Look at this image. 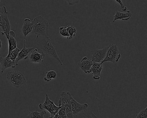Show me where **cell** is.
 <instances>
[{"label":"cell","mask_w":147,"mask_h":118,"mask_svg":"<svg viewBox=\"0 0 147 118\" xmlns=\"http://www.w3.org/2000/svg\"><path fill=\"white\" fill-rule=\"evenodd\" d=\"M37 45L39 49L45 55L51 56L56 59L62 65H63L62 62L59 58L55 46L49 37L40 36L37 39Z\"/></svg>","instance_id":"cell-1"},{"label":"cell","mask_w":147,"mask_h":118,"mask_svg":"<svg viewBox=\"0 0 147 118\" xmlns=\"http://www.w3.org/2000/svg\"><path fill=\"white\" fill-rule=\"evenodd\" d=\"M32 21L33 27L32 33L36 35V39L40 36L49 37V25L44 18L41 16H37Z\"/></svg>","instance_id":"cell-2"},{"label":"cell","mask_w":147,"mask_h":118,"mask_svg":"<svg viewBox=\"0 0 147 118\" xmlns=\"http://www.w3.org/2000/svg\"><path fill=\"white\" fill-rule=\"evenodd\" d=\"M7 79L14 87H19L26 82V79L23 73L18 71H10L7 73Z\"/></svg>","instance_id":"cell-3"},{"label":"cell","mask_w":147,"mask_h":118,"mask_svg":"<svg viewBox=\"0 0 147 118\" xmlns=\"http://www.w3.org/2000/svg\"><path fill=\"white\" fill-rule=\"evenodd\" d=\"M71 94L69 92L63 91L61 94V97L59 101V106H63L65 109L66 115L68 118H75L72 113L70 102V97Z\"/></svg>","instance_id":"cell-4"},{"label":"cell","mask_w":147,"mask_h":118,"mask_svg":"<svg viewBox=\"0 0 147 118\" xmlns=\"http://www.w3.org/2000/svg\"><path fill=\"white\" fill-rule=\"evenodd\" d=\"M121 56V54L119 53L117 45L110 44L108 46L105 58L101 63L103 64L107 62H110L115 63L119 62Z\"/></svg>","instance_id":"cell-5"},{"label":"cell","mask_w":147,"mask_h":118,"mask_svg":"<svg viewBox=\"0 0 147 118\" xmlns=\"http://www.w3.org/2000/svg\"><path fill=\"white\" fill-rule=\"evenodd\" d=\"M39 108L40 109H45L47 110L51 114V117H53L57 113L61 107L57 106L54 102L50 99L48 94H46V99L44 103H40Z\"/></svg>","instance_id":"cell-6"},{"label":"cell","mask_w":147,"mask_h":118,"mask_svg":"<svg viewBox=\"0 0 147 118\" xmlns=\"http://www.w3.org/2000/svg\"><path fill=\"white\" fill-rule=\"evenodd\" d=\"M108 49V46H107L102 49H97L92 51L91 61L93 62H102L105 58Z\"/></svg>","instance_id":"cell-7"},{"label":"cell","mask_w":147,"mask_h":118,"mask_svg":"<svg viewBox=\"0 0 147 118\" xmlns=\"http://www.w3.org/2000/svg\"><path fill=\"white\" fill-rule=\"evenodd\" d=\"M70 102L71 105V109L72 113L74 116L78 114L79 113L86 110L88 107V104L85 103L84 104H81L75 100L72 95L70 97Z\"/></svg>","instance_id":"cell-8"},{"label":"cell","mask_w":147,"mask_h":118,"mask_svg":"<svg viewBox=\"0 0 147 118\" xmlns=\"http://www.w3.org/2000/svg\"><path fill=\"white\" fill-rule=\"evenodd\" d=\"M1 15V20L0 23V26L2 28L1 33L3 35H5L7 39L9 38V33L11 31V24L8 17L7 14Z\"/></svg>","instance_id":"cell-9"},{"label":"cell","mask_w":147,"mask_h":118,"mask_svg":"<svg viewBox=\"0 0 147 118\" xmlns=\"http://www.w3.org/2000/svg\"><path fill=\"white\" fill-rule=\"evenodd\" d=\"M45 55L42 52H38V50L36 48H34L31 52L30 53L28 58L30 62L34 63H41L44 61Z\"/></svg>","instance_id":"cell-10"},{"label":"cell","mask_w":147,"mask_h":118,"mask_svg":"<svg viewBox=\"0 0 147 118\" xmlns=\"http://www.w3.org/2000/svg\"><path fill=\"white\" fill-rule=\"evenodd\" d=\"M34 47L32 48H26V40L24 42V46L22 50L19 52L18 55L17 56V58L15 60V63L16 66H18V62L20 60H26L28 58L29 54L34 49Z\"/></svg>","instance_id":"cell-11"},{"label":"cell","mask_w":147,"mask_h":118,"mask_svg":"<svg viewBox=\"0 0 147 118\" xmlns=\"http://www.w3.org/2000/svg\"><path fill=\"white\" fill-rule=\"evenodd\" d=\"M93 63L87 57H84L80 62L78 63V65L84 73L86 74H89L91 73V68Z\"/></svg>","instance_id":"cell-12"},{"label":"cell","mask_w":147,"mask_h":118,"mask_svg":"<svg viewBox=\"0 0 147 118\" xmlns=\"http://www.w3.org/2000/svg\"><path fill=\"white\" fill-rule=\"evenodd\" d=\"M103 68V64L101 63H93L91 68V72L93 75V78L95 80L100 79V74Z\"/></svg>","instance_id":"cell-13"},{"label":"cell","mask_w":147,"mask_h":118,"mask_svg":"<svg viewBox=\"0 0 147 118\" xmlns=\"http://www.w3.org/2000/svg\"><path fill=\"white\" fill-rule=\"evenodd\" d=\"M33 24L29 18L25 19L24 24L22 26V31L24 37V40H26V37L31 33L33 29Z\"/></svg>","instance_id":"cell-14"},{"label":"cell","mask_w":147,"mask_h":118,"mask_svg":"<svg viewBox=\"0 0 147 118\" xmlns=\"http://www.w3.org/2000/svg\"><path fill=\"white\" fill-rule=\"evenodd\" d=\"M0 63H1V73H3L5 70L8 68H15L16 67L14 62L12 61L10 58L7 56L5 58L1 57Z\"/></svg>","instance_id":"cell-15"},{"label":"cell","mask_w":147,"mask_h":118,"mask_svg":"<svg viewBox=\"0 0 147 118\" xmlns=\"http://www.w3.org/2000/svg\"><path fill=\"white\" fill-rule=\"evenodd\" d=\"M15 33L13 31L11 30L9 33V38L8 40V54L17 48V40L15 39Z\"/></svg>","instance_id":"cell-16"},{"label":"cell","mask_w":147,"mask_h":118,"mask_svg":"<svg viewBox=\"0 0 147 118\" xmlns=\"http://www.w3.org/2000/svg\"><path fill=\"white\" fill-rule=\"evenodd\" d=\"M132 14L129 11H126V13H122L118 11H116V14L113 16V22L114 23L116 20H128L131 18L132 16Z\"/></svg>","instance_id":"cell-17"},{"label":"cell","mask_w":147,"mask_h":118,"mask_svg":"<svg viewBox=\"0 0 147 118\" xmlns=\"http://www.w3.org/2000/svg\"><path fill=\"white\" fill-rule=\"evenodd\" d=\"M75 118H98L93 112L85 111L81 112L74 116Z\"/></svg>","instance_id":"cell-18"},{"label":"cell","mask_w":147,"mask_h":118,"mask_svg":"<svg viewBox=\"0 0 147 118\" xmlns=\"http://www.w3.org/2000/svg\"><path fill=\"white\" fill-rule=\"evenodd\" d=\"M46 111L38 112L37 111H32L29 113L26 118H45L44 115L46 114Z\"/></svg>","instance_id":"cell-19"},{"label":"cell","mask_w":147,"mask_h":118,"mask_svg":"<svg viewBox=\"0 0 147 118\" xmlns=\"http://www.w3.org/2000/svg\"><path fill=\"white\" fill-rule=\"evenodd\" d=\"M67 30L69 34V37L67 38L68 39H72L76 36V28L72 25H68L67 26Z\"/></svg>","instance_id":"cell-20"},{"label":"cell","mask_w":147,"mask_h":118,"mask_svg":"<svg viewBox=\"0 0 147 118\" xmlns=\"http://www.w3.org/2000/svg\"><path fill=\"white\" fill-rule=\"evenodd\" d=\"M57 76V74L55 71H47L46 73V76L45 77L44 79L45 81L50 82L52 79H55Z\"/></svg>","instance_id":"cell-21"},{"label":"cell","mask_w":147,"mask_h":118,"mask_svg":"<svg viewBox=\"0 0 147 118\" xmlns=\"http://www.w3.org/2000/svg\"><path fill=\"white\" fill-rule=\"evenodd\" d=\"M20 49L17 47L16 49L12 51L11 53L7 54V57L10 58L12 61H13V62H15V60H16L17 56H18V55L19 52H20Z\"/></svg>","instance_id":"cell-22"},{"label":"cell","mask_w":147,"mask_h":118,"mask_svg":"<svg viewBox=\"0 0 147 118\" xmlns=\"http://www.w3.org/2000/svg\"><path fill=\"white\" fill-rule=\"evenodd\" d=\"M59 33L62 36L65 37L67 38L69 37V34L67 30V26H61L59 27Z\"/></svg>","instance_id":"cell-23"},{"label":"cell","mask_w":147,"mask_h":118,"mask_svg":"<svg viewBox=\"0 0 147 118\" xmlns=\"http://www.w3.org/2000/svg\"><path fill=\"white\" fill-rule=\"evenodd\" d=\"M136 118H147V107L136 115Z\"/></svg>","instance_id":"cell-24"},{"label":"cell","mask_w":147,"mask_h":118,"mask_svg":"<svg viewBox=\"0 0 147 118\" xmlns=\"http://www.w3.org/2000/svg\"><path fill=\"white\" fill-rule=\"evenodd\" d=\"M57 113L59 115L63 117V118H67L65 109L63 106L61 107V108L60 109L59 111L57 112Z\"/></svg>","instance_id":"cell-25"},{"label":"cell","mask_w":147,"mask_h":118,"mask_svg":"<svg viewBox=\"0 0 147 118\" xmlns=\"http://www.w3.org/2000/svg\"><path fill=\"white\" fill-rule=\"evenodd\" d=\"M115 1H116V2H117L120 5L122 11H123V12H126L127 11V7L125 6L123 4L121 0H115Z\"/></svg>","instance_id":"cell-26"},{"label":"cell","mask_w":147,"mask_h":118,"mask_svg":"<svg viewBox=\"0 0 147 118\" xmlns=\"http://www.w3.org/2000/svg\"><path fill=\"white\" fill-rule=\"evenodd\" d=\"M69 5H74L78 4L80 2V0H65Z\"/></svg>","instance_id":"cell-27"},{"label":"cell","mask_w":147,"mask_h":118,"mask_svg":"<svg viewBox=\"0 0 147 118\" xmlns=\"http://www.w3.org/2000/svg\"><path fill=\"white\" fill-rule=\"evenodd\" d=\"M5 14H8V12L6 7L4 6L2 7L0 6V15H2Z\"/></svg>","instance_id":"cell-28"},{"label":"cell","mask_w":147,"mask_h":118,"mask_svg":"<svg viewBox=\"0 0 147 118\" xmlns=\"http://www.w3.org/2000/svg\"><path fill=\"white\" fill-rule=\"evenodd\" d=\"M49 118H63V117H61V116H60V115H58V114L57 113L55 115H54V116H53V117H51H51H49Z\"/></svg>","instance_id":"cell-29"},{"label":"cell","mask_w":147,"mask_h":118,"mask_svg":"<svg viewBox=\"0 0 147 118\" xmlns=\"http://www.w3.org/2000/svg\"><path fill=\"white\" fill-rule=\"evenodd\" d=\"M2 42H1V40L0 39V49H1L2 48Z\"/></svg>","instance_id":"cell-30"},{"label":"cell","mask_w":147,"mask_h":118,"mask_svg":"<svg viewBox=\"0 0 147 118\" xmlns=\"http://www.w3.org/2000/svg\"><path fill=\"white\" fill-rule=\"evenodd\" d=\"M1 57L0 56V62H1ZM1 63H0V75L1 74Z\"/></svg>","instance_id":"cell-31"},{"label":"cell","mask_w":147,"mask_h":118,"mask_svg":"<svg viewBox=\"0 0 147 118\" xmlns=\"http://www.w3.org/2000/svg\"><path fill=\"white\" fill-rule=\"evenodd\" d=\"M1 15H0V23H1Z\"/></svg>","instance_id":"cell-32"},{"label":"cell","mask_w":147,"mask_h":118,"mask_svg":"<svg viewBox=\"0 0 147 118\" xmlns=\"http://www.w3.org/2000/svg\"><path fill=\"white\" fill-rule=\"evenodd\" d=\"M1 1L0 0V4H1Z\"/></svg>","instance_id":"cell-33"},{"label":"cell","mask_w":147,"mask_h":118,"mask_svg":"<svg viewBox=\"0 0 147 118\" xmlns=\"http://www.w3.org/2000/svg\"></svg>","instance_id":"cell-34"}]
</instances>
